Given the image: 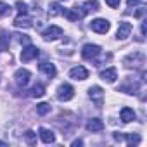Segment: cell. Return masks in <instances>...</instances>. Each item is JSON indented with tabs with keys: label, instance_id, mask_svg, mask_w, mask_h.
Listing matches in <instances>:
<instances>
[{
	"label": "cell",
	"instance_id": "cell-1",
	"mask_svg": "<svg viewBox=\"0 0 147 147\" xmlns=\"http://www.w3.org/2000/svg\"><path fill=\"white\" fill-rule=\"evenodd\" d=\"M75 97V88H73L69 83H62L59 88H57V99L61 102H67Z\"/></svg>",
	"mask_w": 147,
	"mask_h": 147
},
{
	"label": "cell",
	"instance_id": "cell-2",
	"mask_svg": "<svg viewBox=\"0 0 147 147\" xmlns=\"http://www.w3.org/2000/svg\"><path fill=\"white\" fill-rule=\"evenodd\" d=\"M64 35V31H62V28H59V26H55V24H52V26H49L43 33H42V36H43V40H47V42H52V40H57V38H61Z\"/></svg>",
	"mask_w": 147,
	"mask_h": 147
},
{
	"label": "cell",
	"instance_id": "cell-3",
	"mask_svg": "<svg viewBox=\"0 0 147 147\" xmlns=\"http://www.w3.org/2000/svg\"><path fill=\"white\" fill-rule=\"evenodd\" d=\"M88 95H90V99H92V102L95 104V106H102L104 104V90L99 87V85H94V87H90L88 88Z\"/></svg>",
	"mask_w": 147,
	"mask_h": 147
},
{
	"label": "cell",
	"instance_id": "cell-4",
	"mask_svg": "<svg viewBox=\"0 0 147 147\" xmlns=\"http://www.w3.org/2000/svg\"><path fill=\"white\" fill-rule=\"evenodd\" d=\"M90 28H92L95 33H100V35H104V33H107V31H109L111 24H109V21H107V19L97 18V19H94V21L90 23Z\"/></svg>",
	"mask_w": 147,
	"mask_h": 147
},
{
	"label": "cell",
	"instance_id": "cell-5",
	"mask_svg": "<svg viewBox=\"0 0 147 147\" xmlns=\"http://www.w3.org/2000/svg\"><path fill=\"white\" fill-rule=\"evenodd\" d=\"M38 54H40V50H38L35 45L28 43V45L23 49V52H21V61H23V62H30V61L36 59V57H38Z\"/></svg>",
	"mask_w": 147,
	"mask_h": 147
},
{
	"label": "cell",
	"instance_id": "cell-6",
	"mask_svg": "<svg viewBox=\"0 0 147 147\" xmlns=\"http://www.w3.org/2000/svg\"><path fill=\"white\" fill-rule=\"evenodd\" d=\"M99 54H100V47L95 45V43H87V45H83V49H82L83 59H95Z\"/></svg>",
	"mask_w": 147,
	"mask_h": 147
},
{
	"label": "cell",
	"instance_id": "cell-7",
	"mask_svg": "<svg viewBox=\"0 0 147 147\" xmlns=\"http://www.w3.org/2000/svg\"><path fill=\"white\" fill-rule=\"evenodd\" d=\"M30 78H31V73H30L28 69H24V67H21V69H18V71L14 73V80H16V83H18L19 87L28 85Z\"/></svg>",
	"mask_w": 147,
	"mask_h": 147
},
{
	"label": "cell",
	"instance_id": "cell-8",
	"mask_svg": "<svg viewBox=\"0 0 147 147\" xmlns=\"http://www.w3.org/2000/svg\"><path fill=\"white\" fill-rule=\"evenodd\" d=\"M69 78L83 82V80L88 78V71H87V67H83V66H76V67H73V69L69 71Z\"/></svg>",
	"mask_w": 147,
	"mask_h": 147
},
{
	"label": "cell",
	"instance_id": "cell-9",
	"mask_svg": "<svg viewBox=\"0 0 147 147\" xmlns=\"http://www.w3.org/2000/svg\"><path fill=\"white\" fill-rule=\"evenodd\" d=\"M130 33H131V24L126 23V21H123V23H119V26H118L116 38H118V40H125V38L130 36Z\"/></svg>",
	"mask_w": 147,
	"mask_h": 147
},
{
	"label": "cell",
	"instance_id": "cell-10",
	"mask_svg": "<svg viewBox=\"0 0 147 147\" xmlns=\"http://www.w3.org/2000/svg\"><path fill=\"white\" fill-rule=\"evenodd\" d=\"M100 78H102L104 82H107V83H114L116 78H118V71H116L114 67H107V69H104V71L100 73Z\"/></svg>",
	"mask_w": 147,
	"mask_h": 147
},
{
	"label": "cell",
	"instance_id": "cell-11",
	"mask_svg": "<svg viewBox=\"0 0 147 147\" xmlns=\"http://www.w3.org/2000/svg\"><path fill=\"white\" fill-rule=\"evenodd\" d=\"M14 26H16V28H31V26H33V21H31L26 14H19V16L14 19Z\"/></svg>",
	"mask_w": 147,
	"mask_h": 147
},
{
	"label": "cell",
	"instance_id": "cell-12",
	"mask_svg": "<svg viewBox=\"0 0 147 147\" xmlns=\"http://www.w3.org/2000/svg\"><path fill=\"white\" fill-rule=\"evenodd\" d=\"M38 133H40V138H42L43 144H54V142H55V135H54L52 130H49V128H40Z\"/></svg>",
	"mask_w": 147,
	"mask_h": 147
},
{
	"label": "cell",
	"instance_id": "cell-13",
	"mask_svg": "<svg viewBox=\"0 0 147 147\" xmlns=\"http://www.w3.org/2000/svg\"><path fill=\"white\" fill-rule=\"evenodd\" d=\"M62 14H66V18L67 19H71V21H76V19H80V18H83L87 12L85 11H80V7L76 5V7H73V9H69V11H64Z\"/></svg>",
	"mask_w": 147,
	"mask_h": 147
},
{
	"label": "cell",
	"instance_id": "cell-14",
	"mask_svg": "<svg viewBox=\"0 0 147 147\" xmlns=\"http://www.w3.org/2000/svg\"><path fill=\"white\" fill-rule=\"evenodd\" d=\"M87 130H88V131H92V133L102 131V130H104V123H102V119H99V118L90 119V121L87 123Z\"/></svg>",
	"mask_w": 147,
	"mask_h": 147
},
{
	"label": "cell",
	"instance_id": "cell-15",
	"mask_svg": "<svg viewBox=\"0 0 147 147\" xmlns=\"http://www.w3.org/2000/svg\"><path fill=\"white\" fill-rule=\"evenodd\" d=\"M119 90H121V92H125V94L133 95V94H137V90H138V83H137V82H133V80H128L126 83H123V85L119 87Z\"/></svg>",
	"mask_w": 147,
	"mask_h": 147
},
{
	"label": "cell",
	"instance_id": "cell-16",
	"mask_svg": "<svg viewBox=\"0 0 147 147\" xmlns=\"http://www.w3.org/2000/svg\"><path fill=\"white\" fill-rule=\"evenodd\" d=\"M40 71L42 73H45L47 76H55V73H57V69H55V66L54 64H50V62H42L40 64Z\"/></svg>",
	"mask_w": 147,
	"mask_h": 147
},
{
	"label": "cell",
	"instance_id": "cell-17",
	"mask_svg": "<svg viewBox=\"0 0 147 147\" xmlns=\"http://www.w3.org/2000/svg\"><path fill=\"white\" fill-rule=\"evenodd\" d=\"M119 114H121V121H123V123H130V121L135 119V113H133V109H130V107H123Z\"/></svg>",
	"mask_w": 147,
	"mask_h": 147
},
{
	"label": "cell",
	"instance_id": "cell-18",
	"mask_svg": "<svg viewBox=\"0 0 147 147\" xmlns=\"http://www.w3.org/2000/svg\"><path fill=\"white\" fill-rule=\"evenodd\" d=\"M9 43H11V35L7 31H0V49L7 50L9 49Z\"/></svg>",
	"mask_w": 147,
	"mask_h": 147
},
{
	"label": "cell",
	"instance_id": "cell-19",
	"mask_svg": "<svg viewBox=\"0 0 147 147\" xmlns=\"http://www.w3.org/2000/svg\"><path fill=\"white\" fill-rule=\"evenodd\" d=\"M30 95H31V97H43V95H45V87H43L42 83L33 85V88L30 90Z\"/></svg>",
	"mask_w": 147,
	"mask_h": 147
},
{
	"label": "cell",
	"instance_id": "cell-20",
	"mask_svg": "<svg viewBox=\"0 0 147 147\" xmlns=\"http://www.w3.org/2000/svg\"><path fill=\"white\" fill-rule=\"evenodd\" d=\"M125 138H126V144H128V145H138L140 140H142L138 133H126Z\"/></svg>",
	"mask_w": 147,
	"mask_h": 147
},
{
	"label": "cell",
	"instance_id": "cell-21",
	"mask_svg": "<svg viewBox=\"0 0 147 147\" xmlns=\"http://www.w3.org/2000/svg\"><path fill=\"white\" fill-rule=\"evenodd\" d=\"M49 12H50V16H59V14H62L64 11H61V4H59V2H52L50 7H49Z\"/></svg>",
	"mask_w": 147,
	"mask_h": 147
},
{
	"label": "cell",
	"instance_id": "cell-22",
	"mask_svg": "<svg viewBox=\"0 0 147 147\" xmlns=\"http://www.w3.org/2000/svg\"><path fill=\"white\" fill-rule=\"evenodd\" d=\"M36 113H38L40 116H45L47 113H50V104H47V102L38 104V106H36Z\"/></svg>",
	"mask_w": 147,
	"mask_h": 147
},
{
	"label": "cell",
	"instance_id": "cell-23",
	"mask_svg": "<svg viewBox=\"0 0 147 147\" xmlns=\"http://www.w3.org/2000/svg\"><path fill=\"white\" fill-rule=\"evenodd\" d=\"M24 138H26V142H28L30 145H35V144H36V133H35L33 130H28V131L24 133Z\"/></svg>",
	"mask_w": 147,
	"mask_h": 147
},
{
	"label": "cell",
	"instance_id": "cell-24",
	"mask_svg": "<svg viewBox=\"0 0 147 147\" xmlns=\"http://www.w3.org/2000/svg\"><path fill=\"white\" fill-rule=\"evenodd\" d=\"M9 12H11V7H9V4H5V2H0V18L7 16Z\"/></svg>",
	"mask_w": 147,
	"mask_h": 147
},
{
	"label": "cell",
	"instance_id": "cell-25",
	"mask_svg": "<svg viewBox=\"0 0 147 147\" xmlns=\"http://www.w3.org/2000/svg\"><path fill=\"white\" fill-rule=\"evenodd\" d=\"M106 4H107L111 9H118L119 4H121V0H106Z\"/></svg>",
	"mask_w": 147,
	"mask_h": 147
},
{
	"label": "cell",
	"instance_id": "cell-26",
	"mask_svg": "<svg viewBox=\"0 0 147 147\" xmlns=\"http://www.w3.org/2000/svg\"><path fill=\"white\" fill-rule=\"evenodd\" d=\"M16 7H18V11H19L21 14H26V11H28V7H26V4H24V2H18V4H16Z\"/></svg>",
	"mask_w": 147,
	"mask_h": 147
},
{
	"label": "cell",
	"instance_id": "cell-27",
	"mask_svg": "<svg viewBox=\"0 0 147 147\" xmlns=\"http://www.w3.org/2000/svg\"><path fill=\"white\" fill-rule=\"evenodd\" d=\"M142 2V0H126V4L130 5V7H133V5H138Z\"/></svg>",
	"mask_w": 147,
	"mask_h": 147
},
{
	"label": "cell",
	"instance_id": "cell-28",
	"mask_svg": "<svg viewBox=\"0 0 147 147\" xmlns=\"http://www.w3.org/2000/svg\"><path fill=\"white\" fill-rule=\"evenodd\" d=\"M19 42H21V43H26V45H28V43H30V38H28L26 35H21V36H19Z\"/></svg>",
	"mask_w": 147,
	"mask_h": 147
},
{
	"label": "cell",
	"instance_id": "cell-29",
	"mask_svg": "<svg viewBox=\"0 0 147 147\" xmlns=\"http://www.w3.org/2000/svg\"><path fill=\"white\" fill-rule=\"evenodd\" d=\"M71 145H73V147H76V145H83V140H80V138H78V140H73V144H71Z\"/></svg>",
	"mask_w": 147,
	"mask_h": 147
},
{
	"label": "cell",
	"instance_id": "cell-30",
	"mask_svg": "<svg viewBox=\"0 0 147 147\" xmlns=\"http://www.w3.org/2000/svg\"><path fill=\"white\" fill-rule=\"evenodd\" d=\"M140 31H142V35H145V23H142V26H140Z\"/></svg>",
	"mask_w": 147,
	"mask_h": 147
},
{
	"label": "cell",
	"instance_id": "cell-31",
	"mask_svg": "<svg viewBox=\"0 0 147 147\" xmlns=\"http://www.w3.org/2000/svg\"><path fill=\"white\" fill-rule=\"evenodd\" d=\"M0 145H7V144H5V142H4V140H0Z\"/></svg>",
	"mask_w": 147,
	"mask_h": 147
}]
</instances>
